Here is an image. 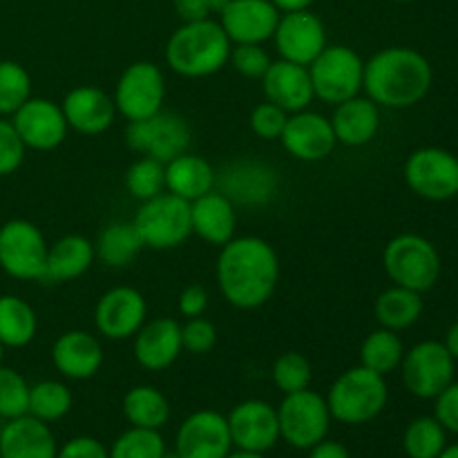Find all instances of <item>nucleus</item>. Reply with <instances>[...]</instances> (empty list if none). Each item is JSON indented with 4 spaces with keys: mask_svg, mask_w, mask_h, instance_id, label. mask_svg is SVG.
<instances>
[{
    "mask_svg": "<svg viewBox=\"0 0 458 458\" xmlns=\"http://www.w3.org/2000/svg\"><path fill=\"white\" fill-rule=\"evenodd\" d=\"M217 286L231 307L253 311L273 298L280 282V259L267 240L233 237L222 246L215 267Z\"/></svg>",
    "mask_w": 458,
    "mask_h": 458,
    "instance_id": "f257e3e1",
    "label": "nucleus"
},
{
    "mask_svg": "<svg viewBox=\"0 0 458 458\" xmlns=\"http://www.w3.org/2000/svg\"><path fill=\"white\" fill-rule=\"evenodd\" d=\"M432 63L411 47H385L365 63L362 89L378 107L405 110L429 94Z\"/></svg>",
    "mask_w": 458,
    "mask_h": 458,
    "instance_id": "f03ea898",
    "label": "nucleus"
},
{
    "mask_svg": "<svg viewBox=\"0 0 458 458\" xmlns=\"http://www.w3.org/2000/svg\"><path fill=\"white\" fill-rule=\"evenodd\" d=\"M233 43L219 21L182 22L165 43V63L174 74L183 79H206L228 65Z\"/></svg>",
    "mask_w": 458,
    "mask_h": 458,
    "instance_id": "7ed1b4c3",
    "label": "nucleus"
},
{
    "mask_svg": "<svg viewBox=\"0 0 458 458\" xmlns=\"http://www.w3.org/2000/svg\"><path fill=\"white\" fill-rule=\"evenodd\" d=\"M325 398L331 419L343 425H365L378 419L387 407V380L362 365L352 367L334 380Z\"/></svg>",
    "mask_w": 458,
    "mask_h": 458,
    "instance_id": "20e7f679",
    "label": "nucleus"
},
{
    "mask_svg": "<svg viewBox=\"0 0 458 458\" xmlns=\"http://www.w3.org/2000/svg\"><path fill=\"white\" fill-rule=\"evenodd\" d=\"M383 268L396 286L425 293L437 286L443 264L437 246L428 237L403 233L385 246Z\"/></svg>",
    "mask_w": 458,
    "mask_h": 458,
    "instance_id": "39448f33",
    "label": "nucleus"
},
{
    "mask_svg": "<svg viewBox=\"0 0 458 458\" xmlns=\"http://www.w3.org/2000/svg\"><path fill=\"white\" fill-rule=\"evenodd\" d=\"M309 67L313 94L322 103L338 106L362 92L365 61L347 45H327Z\"/></svg>",
    "mask_w": 458,
    "mask_h": 458,
    "instance_id": "423d86ee",
    "label": "nucleus"
},
{
    "mask_svg": "<svg viewBox=\"0 0 458 458\" xmlns=\"http://www.w3.org/2000/svg\"><path fill=\"white\" fill-rule=\"evenodd\" d=\"M132 222L146 249H177L192 235L191 201L173 192H161L152 199L141 201V208Z\"/></svg>",
    "mask_w": 458,
    "mask_h": 458,
    "instance_id": "0eeeda50",
    "label": "nucleus"
},
{
    "mask_svg": "<svg viewBox=\"0 0 458 458\" xmlns=\"http://www.w3.org/2000/svg\"><path fill=\"white\" fill-rule=\"evenodd\" d=\"M331 411L327 398L311 389L286 394L277 407L280 438L295 450H311L329 434Z\"/></svg>",
    "mask_w": 458,
    "mask_h": 458,
    "instance_id": "6e6552de",
    "label": "nucleus"
},
{
    "mask_svg": "<svg viewBox=\"0 0 458 458\" xmlns=\"http://www.w3.org/2000/svg\"><path fill=\"white\" fill-rule=\"evenodd\" d=\"M47 242L30 219H9L0 226V268L16 280L45 282Z\"/></svg>",
    "mask_w": 458,
    "mask_h": 458,
    "instance_id": "1a4fd4ad",
    "label": "nucleus"
},
{
    "mask_svg": "<svg viewBox=\"0 0 458 458\" xmlns=\"http://www.w3.org/2000/svg\"><path fill=\"white\" fill-rule=\"evenodd\" d=\"M191 125L182 114L174 112H157L143 121H128L125 141L130 150L143 157L168 164L174 157L183 155L191 148Z\"/></svg>",
    "mask_w": 458,
    "mask_h": 458,
    "instance_id": "9d476101",
    "label": "nucleus"
},
{
    "mask_svg": "<svg viewBox=\"0 0 458 458\" xmlns=\"http://www.w3.org/2000/svg\"><path fill=\"white\" fill-rule=\"evenodd\" d=\"M398 369L411 396L434 401L454 380L456 360L443 343L423 340L407 349Z\"/></svg>",
    "mask_w": 458,
    "mask_h": 458,
    "instance_id": "9b49d317",
    "label": "nucleus"
},
{
    "mask_svg": "<svg viewBox=\"0 0 458 458\" xmlns=\"http://www.w3.org/2000/svg\"><path fill=\"white\" fill-rule=\"evenodd\" d=\"M114 106L128 121H143L164 110L165 79L164 72L150 61H137L123 70L116 81Z\"/></svg>",
    "mask_w": 458,
    "mask_h": 458,
    "instance_id": "f8f14e48",
    "label": "nucleus"
},
{
    "mask_svg": "<svg viewBox=\"0 0 458 458\" xmlns=\"http://www.w3.org/2000/svg\"><path fill=\"white\" fill-rule=\"evenodd\" d=\"M405 182L428 201L452 199L458 195V157L445 148H419L405 161Z\"/></svg>",
    "mask_w": 458,
    "mask_h": 458,
    "instance_id": "ddd939ff",
    "label": "nucleus"
},
{
    "mask_svg": "<svg viewBox=\"0 0 458 458\" xmlns=\"http://www.w3.org/2000/svg\"><path fill=\"white\" fill-rule=\"evenodd\" d=\"M12 123L27 150L31 148L38 152L56 150L67 139V130H70L61 103L40 97L27 98L12 114Z\"/></svg>",
    "mask_w": 458,
    "mask_h": 458,
    "instance_id": "4468645a",
    "label": "nucleus"
},
{
    "mask_svg": "<svg viewBox=\"0 0 458 458\" xmlns=\"http://www.w3.org/2000/svg\"><path fill=\"white\" fill-rule=\"evenodd\" d=\"M271 40L276 43L280 58L304 67L311 65L320 56L322 49L329 45L325 22L311 9L282 13Z\"/></svg>",
    "mask_w": 458,
    "mask_h": 458,
    "instance_id": "2eb2a0df",
    "label": "nucleus"
},
{
    "mask_svg": "<svg viewBox=\"0 0 458 458\" xmlns=\"http://www.w3.org/2000/svg\"><path fill=\"white\" fill-rule=\"evenodd\" d=\"M148 318L146 298L132 286H114L98 298L94 325L106 340L134 338Z\"/></svg>",
    "mask_w": 458,
    "mask_h": 458,
    "instance_id": "dca6fc26",
    "label": "nucleus"
},
{
    "mask_svg": "<svg viewBox=\"0 0 458 458\" xmlns=\"http://www.w3.org/2000/svg\"><path fill=\"white\" fill-rule=\"evenodd\" d=\"M233 450L226 416L215 410L192 411L177 429L174 452L182 458H226Z\"/></svg>",
    "mask_w": 458,
    "mask_h": 458,
    "instance_id": "f3484780",
    "label": "nucleus"
},
{
    "mask_svg": "<svg viewBox=\"0 0 458 458\" xmlns=\"http://www.w3.org/2000/svg\"><path fill=\"white\" fill-rule=\"evenodd\" d=\"M226 420L235 450L267 454L280 441L277 410L268 403L258 401V398H250V401L233 407Z\"/></svg>",
    "mask_w": 458,
    "mask_h": 458,
    "instance_id": "a211bd4d",
    "label": "nucleus"
},
{
    "mask_svg": "<svg viewBox=\"0 0 458 458\" xmlns=\"http://www.w3.org/2000/svg\"><path fill=\"white\" fill-rule=\"evenodd\" d=\"M215 183L219 186V192L231 199L233 206L258 208V206H267L276 197L280 179L276 170L262 161L240 159L226 165L219 182Z\"/></svg>",
    "mask_w": 458,
    "mask_h": 458,
    "instance_id": "6ab92c4d",
    "label": "nucleus"
},
{
    "mask_svg": "<svg viewBox=\"0 0 458 458\" xmlns=\"http://www.w3.org/2000/svg\"><path fill=\"white\" fill-rule=\"evenodd\" d=\"M282 13L271 0H231L219 25L233 45H264L273 38Z\"/></svg>",
    "mask_w": 458,
    "mask_h": 458,
    "instance_id": "aec40b11",
    "label": "nucleus"
},
{
    "mask_svg": "<svg viewBox=\"0 0 458 458\" xmlns=\"http://www.w3.org/2000/svg\"><path fill=\"white\" fill-rule=\"evenodd\" d=\"M280 141L293 159L307 161V164L327 159L338 143L331 121L325 114L311 112L309 107L289 114Z\"/></svg>",
    "mask_w": 458,
    "mask_h": 458,
    "instance_id": "412c9836",
    "label": "nucleus"
},
{
    "mask_svg": "<svg viewBox=\"0 0 458 458\" xmlns=\"http://www.w3.org/2000/svg\"><path fill=\"white\" fill-rule=\"evenodd\" d=\"M67 125L81 134H103L116 119L114 98L94 85H79L70 89L61 103Z\"/></svg>",
    "mask_w": 458,
    "mask_h": 458,
    "instance_id": "4be33fe9",
    "label": "nucleus"
},
{
    "mask_svg": "<svg viewBox=\"0 0 458 458\" xmlns=\"http://www.w3.org/2000/svg\"><path fill=\"white\" fill-rule=\"evenodd\" d=\"M259 81H262L267 101L276 103L286 114L307 110L313 103V98H316L311 76H309V67L284 61V58L271 63L267 74Z\"/></svg>",
    "mask_w": 458,
    "mask_h": 458,
    "instance_id": "5701e85b",
    "label": "nucleus"
},
{
    "mask_svg": "<svg viewBox=\"0 0 458 458\" xmlns=\"http://www.w3.org/2000/svg\"><path fill=\"white\" fill-rule=\"evenodd\" d=\"M182 325L173 318L143 322L134 334V360L148 371H164L182 356Z\"/></svg>",
    "mask_w": 458,
    "mask_h": 458,
    "instance_id": "b1692460",
    "label": "nucleus"
},
{
    "mask_svg": "<svg viewBox=\"0 0 458 458\" xmlns=\"http://www.w3.org/2000/svg\"><path fill=\"white\" fill-rule=\"evenodd\" d=\"M52 362L63 378L88 380L103 367V344L89 331L72 329L56 338Z\"/></svg>",
    "mask_w": 458,
    "mask_h": 458,
    "instance_id": "393cba45",
    "label": "nucleus"
},
{
    "mask_svg": "<svg viewBox=\"0 0 458 458\" xmlns=\"http://www.w3.org/2000/svg\"><path fill=\"white\" fill-rule=\"evenodd\" d=\"M58 445L47 423L25 414L0 429V458H56Z\"/></svg>",
    "mask_w": 458,
    "mask_h": 458,
    "instance_id": "a878e982",
    "label": "nucleus"
},
{
    "mask_svg": "<svg viewBox=\"0 0 458 458\" xmlns=\"http://www.w3.org/2000/svg\"><path fill=\"white\" fill-rule=\"evenodd\" d=\"M335 141L347 148H362L376 139L380 130V107L369 97H353L335 106L331 116Z\"/></svg>",
    "mask_w": 458,
    "mask_h": 458,
    "instance_id": "bb28decb",
    "label": "nucleus"
},
{
    "mask_svg": "<svg viewBox=\"0 0 458 458\" xmlns=\"http://www.w3.org/2000/svg\"><path fill=\"white\" fill-rule=\"evenodd\" d=\"M191 224L197 237L208 244L224 246L235 237V206L219 191H210L199 199L191 201Z\"/></svg>",
    "mask_w": 458,
    "mask_h": 458,
    "instance_id": "cd10ccee",
    "label": "nucleus"
},
{
    "mask_svg": "<svg viewBox=\"0 0 458 458\" xmlns=\"http://www.w3.org/2000/svg\"><path fill=\"white\" fill-rule=\"evenodd\" d=\"M215 182L217 174L213 165L192 152H183L165 164V191L186 201H195L213 191Z\"/></svg>",
    "mask_w": 458,
    "mask_h": 458,
    "instance_id": "c85d7f7f",
    "label": "nucleus"
},
{
    "mask_svg": "<svg viewBox=\"0 0 458 458\" xmlns=\"http://www.w3.org/2000/svg\"><path fill=\"white\" fill-rule=\"evenodd\" d=\"M94 258V244L83 235H65L54 242L47 250L45 282H72L89 271Z\"/></svg>",
    "mask_w": 458,
    "mask_h": 458,
    "instance_id": "c756f323",
    "label": "nucleus"
},
{
    "mask_svg": "<svg viewBox=\"0 0 458 458\" xmlns=\"http://www.w3.org/2000/svg\"><path fill=\"white\" fill-rule=\"evenodd\" d=\"M420 295L423 293H416V291L396 284L385 289L383 293L376 298L374 304V313L378 325L383 327V329L396 331V334L414 327L416 322L420 320L425 309Z\"/></svg>",
    "mask_w": 458,
    "mask_h": 458,
    "instance_id": "7c9ffc66",
    "label": "nucleus"
},
{
    "mask_svg": "<svg viewBox=\"0 0 458 458\" xmlns=\"http://www.w3.org/2000/svg\"><path fill=\"white\" fill-rule=\"evenodd\" d=\"M38 318L34 307L18 295H0V344L22 349L36 338Z\"/></svg>",
    "mask_w": 458,
    "mask_h": 458,
    "instance_id": "2f4dec72",
    "label": "nucleus"
},
{
    "mask_svg": "<svg viewBox=\"0 0 458 458\" xmlns=\"http://www.w3.org/2000/svg\"><path fill=\"white\" fill-rule=\"evenodd\" d=\"M143 246L141 235H139L134 222H112L98 235L97 244H94V253L103 264L112 268H123L134 262Z\"/></svg>",
    "mask_w": 458,
    "mask_h": 458,
    "instance_id": "473e14b6",
    "label": "nucleus"
},
{
    "mask_svg": "<svg viewBox=\"0 0 458 458\" xmlns=\"http://www.w3.org/2000/svg\"><path fill=\"white\" fill-rule=\"evenodd\" d=\"M123 416L130 428L161 429L170 420V403L159 389L137 385L123 396Z\"/></svg>",
    "mask_w": 458,
    "mask_h": 458,
    "instance_id": "72a5a7b5",
    "label": "nucleus"
},
{
    "mask_svg": "<svg viewBox=\"0 0 458 458\" xmlns=\"http://www.w3.org/2000/svg\"><path fill=\"white\" fill-rule=\"evenodd\" d=\"M405 356V344L396 331L376 329L362 340L360 344V365L376 371L380 376H387L401 367Z\"/></svg>",
    "mask_w": 458,
    "mask_h": 458,
    "instance_id": "f704fd0d",
    "label": "nucleus"
},
{
    "mask_svg": "<svg viewBox=\"0 0 458 458\" xmlns=\"http://www.w3.org/2000/svg\"><path fill=\"white\" fill-rule=\"evenodd\" d=\"M72 410V392L61 380H40L30 387V407L27 414L43 423H56L65 419Z\"/></svg>",
    "mask_w": 458,
    "mask_h": 458,
    "instance_id": "c9c22d12",
    "label": "nucleus"
},
{
    "mask_svg": "<svg viewBox=\"0 0 458 458\" xmlns=\"http://www.w3.org/2000/svg\"><path fill=\"white\" fill-rule=\"evenodd\" d=\"M447 445V432L434 416H419L403 434V450L410 458H438Z\"/></svg>",
    "mask_w": 458,
    "mask_h": 458,
    "instance_id": "e433bc0d",
    "label": "nucleus"
},
{
    "mask_svg": "<svg viewBox=\"0 0 458 458\" xmlns=\"http://www.w3.org/2000/svg\"><path fill=\"white\" fill-rule=\"evenodd\" d=\"M125 188L139 201H148L165 191V164L141 157L125 173Z\"/></svg>",
    "mask_w": 458,
    "mask_h": 458,
    "instance_id": "4c0bfd02",
    "label": "nucleus"
},
{
    "mask_svg": "<svg viewBox=\"0 0 458 458\" xmlns=\"http://www.w3.org/2000/svg\"><path fill=\"white\" fill-rule=\"evenodd\" d=\"M30 97V72L16 61H0V116H12Z\"/></svg>",
    "mask_w": 458,
    "mask_h": 458,
    "instance_id": "58836bf2",
    "label": "nucleus"
},
{
    "mask_svg": "<svg viewBox=\"0 0 458 458\" xmlns=\"http://www.w3.org/2000/svg\"><path fill=\"white\" fill-rule=\"evenodd\" d=\"M107 452L110 458H161L165 454V441L159 429L130 428Z\"/></svg>",
    "mask_w": 458,
    "mask_h": 458,
    "instance_id": "ea45409f",
    "label": "nucleus"
},
{
    "mask_svg": "<svg viewBox=\"0 0 458 458\" xmlns=\"http://www.w3.org/2000/svg\"><path fill=\"white\" fill-rule=\"evenodd\" d=\"M271 376L276 387L286 396V394H295L311 387L313 369L311 362L307 360V356H302V353L298 352H286L276 358Z\"/></svg>",
    "mask_w": 458,
    "mask_h": 458,
    "instance_id": "a19ab883",
    "label": "nucleus"
},
{
    "mask_svg": "<svg viewBox=\"0 0 458 458\" xmlns=\"http://www.w3.org/2000/svg\"><path fill=\"white\" fill-rule=\"evenodd\" d=\"M30 387L25 376L12 367L0 365V419L12 420L27 414L30 407Z\"/></svg>",
    "mask_w": 458,
    "mask_h": 458,
    "instance_id": "79ce46f5",
    "label": "nucleus"
},
{
    "mask_svg": "<svg viewBox=\"0 0 458 458\" xmlns=\"http://www.w3.org/2000/svg\"><path fill=\"white\" fill-rule=\"evenodd\" d=\"M228 63L244 79H262L273 61L262 45H233Z\"/></svg>",
    "mask_w": 458,
    "mask_h": 458,
    "instance_id": "37998d69",
    "label": "nucleus"
},
{
    "mask_svg": "<svg viewBox=\"0 0 458 458\" xmlns=\"http://www.w3.org/2000/svg\"><path fill=\"white\" fill-rule=\"evenodd\" d=\"M25 143L9 119L0 116V177L13 174L25 161Z\"/></svg>",
    "mask_w": 458,
    "mask_h": 458,
    "instance_id": "c03bdc74",
    "label": "nucleus"
},
{
    "mask_svg": "<svg viewBox=\"0 0 458 458\" xmlns=\"http://www.w3.org/2000/svg\"><path fill=\"white\" fill-rule=\"evenodd\" d=\"M289 114H286L282 107H277L276 103L264 101L250 112V130L258 134L259 139H267V141H276L284 132V125Z\"/></svg>",
    "mask_w": 458,
    "mask_h": 458,
    "instance_id": "a18cd8bd",
    "label": "nucleus"
},
{
    "mask_svg": "<svg viewBox=\"0 0 458 458\" xmlns=\"http://www.w3.org/2000/svg\"><path fill=\"white\" fill-rule=\"evenodd\" d=\"M215 343H217V329L204 316L191 318L186 325H182V344L186 352L201 356V353H208Z\"/></svg>",
    "mask_w": 458,
    "mask_h": 458,
    "instance_id": "49530a36",
    "label": "nucleus"
},
{
    "mask_svg": "<svg viewBox=\"0 0 458 458\" xmlns=\"http://www.w3.org/2000/svg\"><path fill=\"white\" fill-rule=\"evenodd\" d=\"M434 401V419L445 428V432L458 434V380H452Z\"/></svg>",
    "mask_w": 458,
    "mask_h": 458,
    "instance_id": "de8ad7c7",
    "label": "nucleus"
},
{
    "mask_svg": "<svg viewBox=\"0 0 458 458\" xmlns=\"http://www.w3.org/2000/svg\"><path fill=\"white\" fill-rule=\"evenodd\" d=\"M56 458H110V452L98 438L76 437L70 438L63 447H58Z\"/></svg>",
    "mask_w": 458,
    "mask_h": 458,
    "instance_id": "09e8293b",
    "label": "nucleus"
},
{
    "mask_svg": "<svg viewBox=\"0 0 458 458\" xmlns=\"http://www.w3.org/2000/svg\"><path fill=\"white\" fill-rule=\"evenodd\" d=\"M206 309H208V293L201 284H191L182 291L179 295V313L186 316L188 320L191 318L204 316Z\"/></svg>",
    "mask_w": 458,
    "mask_h": 458,
    "instance_id": "8fccbe9b",
    "label": "nucleus"
},
{
    "mask_svg": "<svg viewBox=\"0 0 458 458\" xmlns=\"http://www.w3.org/2000/svg\"><path fill=\"white\" fill-rule=\"evenodd\" d=\"M173 7L183 22L210 18L208 0H173Z\"/></svg>",
    "mask_w": 458,
    "mask_h": 458,
    "instance_id": "3c124183",
    "label": "nucleus"
},
{
    "mask_svg": "<svg viewBox=\"0 0 458 458\" xmlns=\"http://www.w3.org/2000/svg\"><path fill=\"white\" fill-rule=\"evenodd\" d=\"M307 452H309L307 458H352L347 445H343V443L338 441H327V438Z\"/></svg>",
    "mask_w": 458,
    "mask_h": 458,
    "instance_id": "603ef678",
    "label": "nucleus"
},
{
    "mask_svg": "<svg viewBox=\"0 0 458 458\" xmlns=\"http://www.w3.org/2000/svg\"><path fill=\"white\" fill-rule=\"evenodd\" d=\"M273 4L277 7L280 13H289V12H302V9H311V4L316 0H271Z\"/></svg>",
    "mask_w": 458,
    "mask_h": 458,
    "instance_id": "864d4df0",
    "label": "nucleus"
},
{
    "mask_svg": "<svg viewBox=\"0 0 458 458\" xmlns=\"http://www.w3.org/2000/svg\"><path fill=\"white\" fill-rule=\"evenodd\" d=\"M443 344H445L447 352H450L452 358H454V360L458 362V320L454 322V325L450 327V329H447L445 340H443Z\"/></svg>",
    "mask_w": 458,
    "mask_h": 458,
    "instance_id": "5fc2aeb1",
    "label": "nucleus"
},
{
    "mask_svg": "<svg viewBox=\"0 0 458 458\" xmlns=\"http://www.w3.org/2000/svg\"><path fill=\"white\" fill-rule=\"evenodd\" d=\"M226 458H267L264 454H258V452H246V450H231Z\"/></svg>",
    "mask_w": 458,
    "mask_h": 458,
    "instance_id": "6e6d98bb",
    "label": "nucleus"
},
{
    "mask_svg": "<svg viewBox=\"0 0 458 458\" xmlns=\"http://www.w3.org/2000/svg\"><path fill=\"white\" fill-rule=\"evenodd\" d=\"M228 3H231V0H208L210 13H222L224 7H226Z\"/></svg>",
    "mask_w": 458,
    "mask_h": 458,
    "instance_id": "4d7b16f0",
    "label": "nucleus"
},
{
    "mask_svg": "<svg viewBox=\"0 0 458 458\" xmlns=\"http://www.w3.org/2000/svg\"><path fill=\"white\" fill-rule=\"evenodd\" d=\"M438 458H458V443H454V445H445V450L438 454Z\"/></svg>",
    "mask_w": 458,
    "mask_h": 458,
    "instance_id": "13d9d810",
    "label": "nucleus"
},
{
    "mask_svg": "<svg viewBox=\"0 0 458 458\" xmlns=\"http://www.w3.org/2000/svg\"><path fill=\"white\" fill-rule=\"evenodd\" d=\"M161 458H182V456H179L177 452H165V454L161 456Z\"/></svg>",
    "mask_w": 458,
    "mask_h": 458,
    "instance_id": "bf43d9fd",
    "label": "nucleus"
},
{
    "mask_svg": "<svg viewBox=\"0 0 458 458\" xmlns=\"http://www.w3.org/2000/svg\"><path fill=\"white\" fill-rule=\"evenodd\" d=\"M3 356H4V347L0 344V365H3Z\"/></svg>",
    "mask_w": 458,
    "mask_h": 458,
    "instance_id": "052dcab7",
    "label": "nucleus"
},
{
    "mask_svg": "<svg viewBox=\"0 0 458 458\" xmlns=\"http://www.w3.org/2000/svg\"><path fill=\"white\" fill-rule=\"evenodd\" d=\"M392 3H414V0H392Z\"/></svg>",
    "mask_w": 458,
    "mask_h": 458,
    "instance_id": "680f3d73",
    "label": "nucleus"
},
{
    "mask_svg": "<svg viewBox=\"0 0 458 458\" xmlns=\"http://www.w3.org/2000/svg\"><path fill=\"white\" fill-rule=\"evenodd\" d=\"M456 197H458V195H456Z\"/></svg>",
    "mask_w": 458,
    "mask_h": 458,
    "instance_id": "e2e57ef3",
    "label": "nucleus"
}]
</instances>
